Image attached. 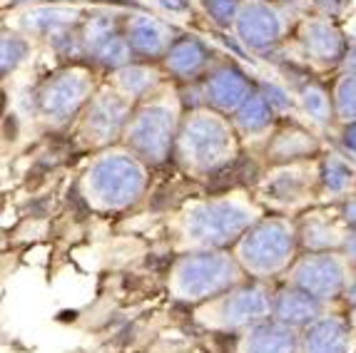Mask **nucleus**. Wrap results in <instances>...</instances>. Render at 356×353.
Instances as JSON below:
<instances>
[{
	"mask_svg": "<svg viewBox=\"0 0 356 353\" xmlns=\"http://www.w3.org/2000/svg\"><path fill=\"white\" fill-rule=\"evenodd\" d=\"M264 217V206L247 195H225L190 202L175 222L182 252L232 249L252 224Z\"/></svg>",
	"mask_w": 356,
	"mask_h": 353,
	"instance_id": "nucleus-1",
	"label": "nucleus"
},
{
	"mask_svg": "<svg viewBox=\"0 0 356 353\" xmlns=\"http://www.w3.org/2000/svg\"><path fill=\"white\" fill-rule=\"evenodd\" d=\"M149 184V167L122 145L102 149L80 174L77 192L92 212H125L143 199Z\"/></svg>",
	"mask_w": 356,
	"mask_h": 353,
	"instance_id": "nucleus-2",
	"label": "nucleus"
},
{
	"mask_svg": "<svg viewBox=\"0 0 356 353\" xmlns=\"http://www.w3.org/2000/svg\"><path fill=\"white\" fill-rule=\"evenodd\" d=\"M239 140L232 117L207 105L192 107L182 115L175 142V162L192 176H212L237 159Z\"/></svg>",
	"mask_w": 356,
	"mask_h": 353,
	"instance_id": "nucleus-3",
	"label": "nucleus"
},
{
	"mask_svg": "<svg viewBox=\"0 0 356 353\" xmlns=\"http://www.w3.org/2000/svg\"><path fill=\"white\" fill-rule=\"evenodd\" d=\"M299 249L302 244L297 219H289L286 214H264L244 231L242 239L232 247V254L250 279L269 281L291 269V264L299 259Z\"/></svg>",
	"mask_w": 356,
	"mask_h": 353,
	"instance_id": "nucleus-4",
	"label": "nucleus"
},
{
	"mask_svg": "<svg viewBox=\"0 0 356 353\" xmlns=\"http://www.w3.org/2000/svg\"><path fill=\"white\" fill-rule=\"evenodd\" d=\"M182 115L177 92L172 88H160L147 100L135 105L120 145L137 154L147 167L165 165L175 154Z\"/></svg>",
	"mask_w": 356,
	"mask_h": 353,
	"instance_id": "nucleus-5",
	"label": "nucleus"
},
{
	"mask_svg": "<svg viewBox=\"0 0 356 353\" xmlns=\"http://www.w3.org/2000/svg\"><path fill=\"white\" fill-rule=\"evenodd\" d=\"M242 281H247V274L229 249L182 252L167 274V288L172 299L192 306L217 299Z\"/></svg>",
	"mask_w": 356,
	"mask_h": 353,
	"instance_id": "nucleus-6",
	"label": "nucleus"
},
{
	"mask_svg": "<svg viewBox=\"0 0 356 353\" xmlns=\"http://www.w3.org/2000/svg\"><path fill=\"white\" fill-rule=\"evenodd\" d=\"M274 313V291L267 281H242L234 288L195 306L197 326L217 334H242L250 326L267 321Z\"/></svg>",
	"mask_w": 356,
	"mask_h": 353,
	"instance_id": "nucleus-7",
	"label": "nucleus"
},
{
	"mask_svg": "<svg viewBox=\"0 0 356 353\" xmlns=\"http://www.w3.org/2000/svg\"><path fill=\"white\" fill-rule=\"evenodd\" d=\"M132 112H135V102L127 100L110 83L100 85L75 122L77 145L85 149H95V152L120 145L130 124Z\"/></svg>",
	"mask_w": 356,
	"mask_h": 353,
	"instance_id": "nucleus-8",
	"label": "nucleus"
},
{
	"mask_svg": "<svg viewBox=\"0 0 356 353\" xmlns=\"http://www.w3.org/2000/svg\"><path fill=\"white\" fill-rule=\"evenodd\" d=\"M95 92V72L83 65L63 67L55 75H50L38 90V115L50 127H65L70 122H77Z\"/></svg>",
	"mask_w": 356,
	"mask_h": 353,
	"instance_id": "nucleus-9",
	"label": "nucleus"
},
{
	"mask_svg": "<svg viewBox=\"0 0 356 353\" xmlns=\"http://www.w3.org/2000/svg\"><path fill=\"white\" fill-rule=\"evenodd\" d=\"M254 199L261 206L286 214L307 209L319 197V159L291 162L269 167L254 189Z\"/></svg>",
	"mask_w": 356,
	"mask_h": 353,
	"instance_id": "nucleus-10",
	"label": "nucleus"
},
{
	"mask_svg": "<svg viewBox=\"0 0 356 353\" xmlns=\"http://www.w3.org/2000/svg\"><path fill=\"white\" fill-rule=\"evenodd\" d=\"M354 266L344 252H304L286 271V284L316 296L324 304L344 299Z\"/></svg>",
	"mask_w": 356,
	"mask_h": 353,
	"instance_id": "nucleus-11",
	"label": "nucleus"
},
{
	"mask_svg": "<svg viewBox=\"0 0 356 353\" xmlns=\"http://www.w3.org/2000/svg\"><path fill=\"white\" fill-rule=\"evenodd\" d=\"M234 33L247 50L267 53L284 40L286 15L269 0H244L234 20Z\"/></svg>",
	"mask_w": 356,
	"mask_h": 353,
	"instance_id": "nucleus-12",
	"label": "nucleus"
},
{
	"mask_svg": "<svg viewBox=\"0 0 356 353\" xmlns=\"http://www.w3.org/2000/svg\"><path fill=\"white\" fill-rule=\"evenodd\" d=\"M254 92V85L237 63H214L202 77L204 105L232 117Z\"/></svg>",
	"mask_w": 356,
	"mask_h": 353,
	"instance_id": "nucleus-13",
	"label": "nucleus"
},
{
	"mask_svg": "<svg viewBox=\"0 0 356 353\" xmlns=\"http://www.w3.org/2000/svg\"><path fill=\"white\" fill-rule=\"evenodd\" d=\"M299 45H302L304 55L312 63L321 67H339L344 60L346 50H349V38L341 33L332 18L316 15V18H304L297 30Z\"/></svg>",
	"mask_w": 356,
	"mask_h": 353,
	"instance_id": "nucleus-14",
	"label": "nucleus"
},
{
	"mask_svg": "<svg viewBox=\"0 0 356 353\" xmlns=\"http://www.w3.org/2000/svg\"><path fill=\"white\" fill-rule=\"evenodd\" d=\"M297 227L302 252H341L349 234V224L339 204L309 209L302 219H297Z\"/></svg>",
	"mask_w": 356,
	"mask_h": 353,
	"instance_id": "nucleus-15",
	"label": "nucleus"
},
{
	"mask_svg": "<svg viewBox=\"0 0 356 353\" xmlns=\"http://www.w3.org/2000/svg\"><path fill=\"white\" fill-rule=\"evenodd\" d=\"M122 33L130 42L135 58L143 60H160L167 55V50L177 40L175 30L165 20L147 15V13H132L122 20Z\"/></svg>",
	"mask_w": 356,
	"mask_h": 353,
	"instance_id": "nucleus-16",
	"label": "nucleus"
},
{
	"mask_svg": "<svg viewBox=\"0 0 356 353\" xmlns=\"http://www.w3.org/2000/svg\"><path fill=\"white\" fill-rule=\"evenodd\" d=\"M160 65L175 80L195 83V80H202L212 70L214 50L204 40H200V38L182 35L172 42V47L167 50V55L162 58Z\"/></svg>",
	"mask_w": 356,
	"mask_h": 353,
	"instance_id": "nucleus-17",
	"label": "nucleus"
},
{
	"mask_svg": "<svg viewBox=\"0 0 356 353\" xmlns=\"http://www.w3.org/2000/svg\"><path fill=\"white\" fill-rule=\"evenodd\" d=\"M234 353H302V331L272 316L237 334Z\"/></svg>",
	"mask_w": 356,
	"mask_h": 353,
	"instance_id": "nucleus-18",
	"label": "nucleus"
},
{
	"mask_svg": "<svg viewBox=\"0 0 356 353\" xmlns=\"http://www.w3.org/2000/svg\"><path fill=\"white\" fill-rule=\"evenodd\" d=\"M321 152V142L314 132H309L302 124L291 122L280 130H274L267 142V165H291V162H307L316 159Z\"/></svg>",
	"mask_w": 356,
	"mask_h": 353,
	"instance_id": "nucleus-19",
	"label": "nucleus"
},
{
	"mask_svg": "<svg viewBox=\"0 0 356 353\" xmlns=\"http://www.w3.org/2000/svg\"><path fill=\"white\" fill-rule=\"evenodd\" d=\"M354 326L341 313H327L302 331V353H351Z\"/></svg>",
	"mask_w": 356,
	"mask_h": 353,
	"instance_id": "nucleus-20",
	"label": "nucleus"
},
{
	"mask_svg": "<svg viewBox=\"0 0 356 353\" xmlns=\"http://www.w3.org/2000/svg\"><path fill=\"white\" fill-rule=\"evenodd\" d=\"M329 313V304L319 301L316 296L307 294L302 288L284 284L282 288L274 291V313L272 316L282 324L291 326V329L304 331L307 326H312L314 321H319L321 316Z\"/></svg>",
	"mask_w": 356,
	"mask_h": 353,
	"instance_id": "nucleus-21",
	"label": "nucleus"
},
{
	"mask_svg": "<svg viewBox=\"0 0 356 353\" xmlns=\"http://www.w3.org/2000/svg\"><path fill=\"white\" fill-rule=\"evenodd\" d=\"M162 65H149V63H130V65L120 67L113 72V85L115 90L125 95L127 100H132L135 105H140L143 100H147L149 95H154L162 88Z\"/></svg>",
	"mask_w": 356,
	"mask_h": 353,
	"instance_id": "nucleus-22",
	"label": "nucleus"
},
{
	"mask_svg": "<svg viewBox=\"0 0 356 353\" xmlns=\"http://www.w3.org/2000/svg\"><path fill=\"white\" fill-rule=\"evenodd\" d=\"M356 195V172L354 167L339 154H324L319 159V199H329L341 204Z\"/></svg>",
	"mask_w": 356,
	"mask_h": 353,
	"instance_id": "nucleus-23",
	"label": "nucleus"
},
{
	"mask_svg": "<svg viewBox=\"0 0 356 353\" xmlns=\"http://www.w3.org/2000/svg\"><path fill=\"white\" fill-rule=\"evenodd\" d=\"M232 122H234V130H237L239 137L257 140V137H267L269 132H274L277 112L267 102V97L259 90H254L250 100L232 115Z\"/></svg>",
	"mask_w": 356,
	"mask_h": 353,
	"instance_id": "nucleus-24",
	"label": "nucleus"
},
{
	"mask_svg": "<svg viewBox=\"0 0 356 353\" xmlns=\"http://www.w3.org/2000/svg\"><path fill=\"white\" fill-rule=\"evenodd\" d=\"M80 13L75 8H65V6H42V8H33V10L25 13V18L20 20L25 33H33V35H42V38H55L58 33H65L72 30L80 23Z\"/></svg>",
	"mask_w": 356,
	"mask_h": 353,
	"instance_id": "nucleus-25",
	"label": "nucleus"
},
{
	"mask_svg": "<svg viewBox=\"0 0 356 353\" xmlns=\"http://www.w3.org/2000/svg\"><path fill=\"white\" fill-rule=\"evenodd\" d=\"M297 102L302 107V112L309 117V122L316 127H327L334 117V100L324 85L319 83H307L297 92Z\"/></svg>",
	"mask_w": 356,
	"mask_h": 353,
	"instance_id": "nucleus-26",
	"label": "nucleus"
},
{
	"mask_svg": "<svg viewBox=\"0 0 356 353\" xmlns=\"http://www.w3.org/2000/svg\"><path fill=\"white\" fill-rule=\"evenodd\" d=\"M334 100V117L341 124L356 122V70L341 72L332 90Z\"/></svg>",
	"mask_w": 356,
	"mask_h": 353,
	"instance_id": "nucleus-27",
	"label": "nucleus"
},
{
	"mask_svg": "<svg viewBox=\"0 0 356 353\" xmlns=\"http://www.w3.org/2000/svg\"><path fill=\"white\" fill-rule=\"evenodd\" d=\"M0 55H3V77H8L30 58V40L25 35L6 30L0 40Z\"/></svg>",
	"mask_w": 356,
	"mask_h": 353,
	"instance_id": "nucleus-28",
	"label": "nucleus"
},
{
	"mask_svg": "<svg viewBox=\"0 0 356 353\" xmlns=\"http://www.w3.org/2000/svg\"><path fill=\"white\" fill-rule=\"evenodd\" d=\"M244 0H204V10L217 28H234Z\"/></svg>",
	"mask_w": 356,
	"mask_h": 353,
	"instance_id": "nucleus-29",
	"label": "nucleus"
},
{
	"mask_svg": "<svg viewBox=\"0 0 356 353\" xmlns=\"http://www.w3.org/2000/svg\"><path fill=\"white\" fill-rule=\"evenodd\" d=\"M257 90L267 97V102L274 107V112H277V115H286V112L294 107V97H291V92L284 88V85L274 83V80H261Z\"/></svg>",
	"mask_w": 356,
	"mask_h": 353,
	"instance_id": "nucleus-30",
	"label": "nucleus"
},
{
	"mask_svg": "<svg viewBox=\"0 0 356 353\" xmlns=\"http://www.w3.org/2000/svg\"><path fill=\"white\" fill-rule=\"evenodd\" d=\"M341 145L349 154L356 157V122L354 124H344V132H341Z\"/></svg>",
	"mask_w": 356,
	"mask_h": 353,
	"instance_id": "nucleus-31",
	"label": "nucleus"
},
{
	"mask_svg": "<svg viewBox=\"0 0 356 353\" xmlns=\"http://www.w3.org/2000/svg\"><path fill=\"white\" fill-rule=\"evenodd\" d=\"M341 252L346 254V259H349L351 266L356 269V227H351L349 229V234H346V244H344Z\"/></svg>",
	"mask_w": 356,
	"mask_h": 353,
	"instance_id": "nucleus-32",
	"label": "nucleus"
},
{
	"mask_svg": "<svg viewBox=\"0 0 356 353\" xmlns=\"http://www.w3.org/2000/svg\"><path fill=\"white\" fill-rule=\"evenodd\" d=\"M341 70L344 72H354L356 70V42H349V50H346L344 60H341Z\"/></svg>",
	"mask_w": 356,
	"mask_h": 353,
	"instance_id": "nucleus-33",
	"label": "nucleus"
},
{
	"mask_svg": "<svg viewBox=\"0 0 356 353\" xmlns=\"http://www.w3.org/2000/svg\"><path fill=\"white\" fill-rule=\"evenodd\" d=\"M346 304V306H356V269H354V274H351V279H349V284H346V291H344V299H341Z\"/></svg>",
	"mask_w": 356,
	"mask_h": 353,
	"instance_id": "nucleus-34",
	"label": "nucleus"
},
{
	"mask_svg": "<svg viewBox=\"0 0 356 353\" xmlns=\"http://www.w3.org/2000/svg\"><path fill=\"white\" fill-rule=\"evenodd\" d=\"M160 6H165L167 10H172V13H179L187 8V0H160Z\"/></svg>",
	"mask_w": 356,
	"mask_h": 353,
	"instance_id": "nucleus-35",
	"label": "nucleus"
},
{
	"mask_svg": "<svg viewBox=\"0 0 356 353\" xmlns=\"http://www.w3.org/2000/svg\"><path fill=\"white\" fill-rule=\"evenodd\" d=\"M346 318H349V324L354 326V331H356V306H351V309H349V313H346Z\"/></svg>",
	"mask_w": 356,
	"mask_h": 353,
	"instance_id": "nucleus-36",
	"label": "nucleus"
},
{
	"mask_svg": "<svg viewBox=\"0 0 356 353\" xmlns=\"http://www.w3.org/2000/svg\"><path fill=\"white\" fill-rule=\"evenodd\" d=\"M13 6H23V3H33V0H10Z\"/></svg>",
	"mask_w": 356,
	"mask_h": 353,
	"instance_id": "nucleus-37",
	"label": "nucleus"
}]
</instances>
